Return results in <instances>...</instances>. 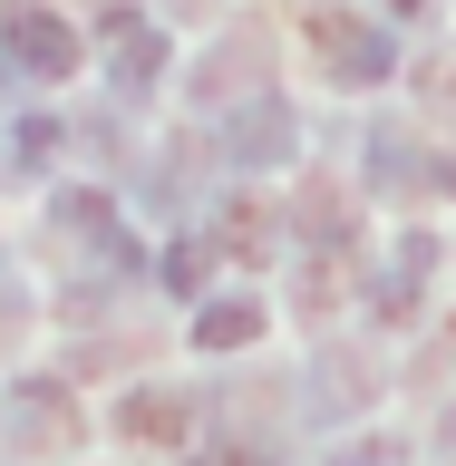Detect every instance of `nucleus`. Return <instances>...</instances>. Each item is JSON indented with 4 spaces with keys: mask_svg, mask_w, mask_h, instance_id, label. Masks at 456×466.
<instances>
[{
    "mask_svg": "<svg viewBox=\"0 0 456 466\" xmlns=\"http://www.w3.org/2000/svg\"><path fill=\"white\" fill-rule=\"evenodd\" d=\"M20 330H29V291L0 272V340H20Z\"/></svg>",
    "mask_w": 456,
    "mask_h": 466,
    "instance_id": "11",
    "label": "nucleus"
},
{
    "mask_svg": "<svg viewBox=\"0 0 456 466\" xmlns=\"http://www.w3.org/2000/svg\"><path fill=\"white\" fill-rule=\"evenodd\" d=\"M224 466H272V457H262V447H224Z\"/></svg>",
    "mask_w": 456,
    "mask_h": 466,
    "instance_id": "12",
    "label": "nucleus"
},
{
    "mask_svg": "<svg viewBox=\"0 0 456 466\" xmlns=\"http://www.w3.org/2000/svg\"><path fill=\"white\" fill-rule=\"evenodd\" d=\"M195 97H214V107H233V97H262V29H243V39H224V49L204 58Z\"/></svg>",
    "mask_w": 456,
    "mask_h": 466,
    "instance_id": "8",
    "label": "nucleus"
},
{
    "mask_svg": "<svg viewBox=\"0 0 456 466\" xmlns=\"http://www.w3.org/2000/svg\"><path fill=\"white\" fill-rule=\"evenodd\" d=\"M185 428H195V399H185V389H166V379H146V389H127V399H117V437H137V447H175Z\"/></svg>",
    "mask_w": 456,
    "mask_h": 466,
    "instance_id": "6",
    "label": "nucleus"
},
{
    "mask_svg": "<svg viewBox=\"0 0 456 466\" xmlns=\"http://www.w3.org/2000/svg\"><path fill=\"white\" fill-rule=\"evenodd\" d=\"M311 58L340 87H379L389 78V29L360 20V10H311Z\"/></svg>",
    "mask_w": 456,
    "mask_h": 466,
    "instance_id": "4",
    "label": "nucleus"
},
{
    "mask_svg": "<svg viewBox=\"0 0 456 466\" xmlns=\"http://www.w3.org/2000/svg\"><path fill=\"white\" fill-rule=\"evenodd\" d=\"M49 233H58V253H78V262H137L107 185H58L49 195Z\"/></svg>",
    "mask_w": 456,
    "mask_h": 466,
    "instance_id": "3",
    "label": "nucleus"
},
{
    "mask_svg": "<svg viewBox=\"0 0 456 466\" xmlns=\"http://www.w3.org/2000/svg\"><path fill=\"white\" fill-rule=\"evenodd\" d=\"M107 78H117V97H156V78H166V29L146 20V10H107Z\"/></svg>",
    "mask_w": 456,
    "mask_h": 466,
    "instance_id": "5",
    "label": "nucleus"
},
{
    "mask_svg": "<svg viewBox=\"0 0 456 466\" xmlns=\"http://www.w3.org/2000/svg\"><path fill=\"white\" fill-rule=\"evenodd\" d=\"M0 78H29V87L78 78V20L49 0H10L0 10Z\"/></svg>",
    "mask_w": 456,
    "mask_h": 466,
    "instance_id": "1",
    "label": "nucleus"
},
{
    "mask_svg": "<svg viewBox=\"0 0 456 466\" xmlns=\"http://www.w3.org/2000/svg\"><path fill=\"white\" fill-rule=\"evenodd\" d=\"M379 10H389V20H408V10H418V0H379Z\"/></svg>",
    "mask_w": 456,
    "mask_h": 466,
    "instance_id": "13",
    "label": "nucleus"
},
{
    "mask_svg": "<svg viewBox=\"0 0 456 466\" xmlns=\"http://www.w3.org/2000/svg\"><path fill=\"white\" fill-rule=\"evenodd\" d=\"M243 340H262V301L253 291H224V301L195 311V350H243Z\"/></svg>",
    "mask_w": 456,
    "mask_h": 466,
    "instance_id": "9",
    "label": "nucleus"
},
{
    "mask_svg": "<svg viewBox=\"0 0 456 466\" xmlns=\"http://www.w3.org/2000/svg\"><path fill=\"white\" fill-rule=\"evenodd\" d=\"M78 389L49 370H29L0 389V447H20V457H58V447H78Z\"/></svg>",
    "mask_w": 456,
    "mask_h": 466,
    "instance_id": "2",
    "label": "nucleus"
},
{
    "mask_svg": "<svg viewBox=\"0 0 456 466\" xmlns=\"http://www.w3.org/2000/svg\"><path fill=\"white\" fill-rule=\"evenodd\" d=\"M224 253H272V214L262 204H233L224 214Z\"/></svg>",
    "mask_w": 456,
    "mask_h": 466,
    "instance_id": "10",
    "label": "nucleus"
},
{
    "mask_svg": "<svg viewBox=\"0 0 456 466\" xmlns=\"http://www.w3.org/2000/svg\"><path fill=\"white\" fill-rule=\"evenodd\" d=\"M224 156H233V166H272V156H291V107H282V97H233Z\"/></svg>",
    "mask_w": 456,
    "mask_h": 466,
    "instance_id": "7",
    "label": "nucleus"
},
{
    "mask_svg": "<svg viewBox=\"0 0 456 466\" xmlns=\"http://www.w3.org/2000/svg\"><path fill=\"white\" fill-rule=\"evenodd\" d=\"M107 10H127V0H107Z\"/></svg>",
    "mask_w": 456,
    "mask_h": 466,
    "instance_id": "15",
    "label": "nucleus"
},
{
    "mask_svg": "<svg viewBox=\"0 0 456 466\" xmlns=\"http://www.w3.org/2000/svg\"><path fill=\"white\" fill-rule=\"evenodd\" d=\"M175 10H195V0H175Z\"/></svg>",
    "mask_w": 456,
    "mask_h": 466,
    "instance_id": "14",
    "label": "nucleus"
}]
</instances>
